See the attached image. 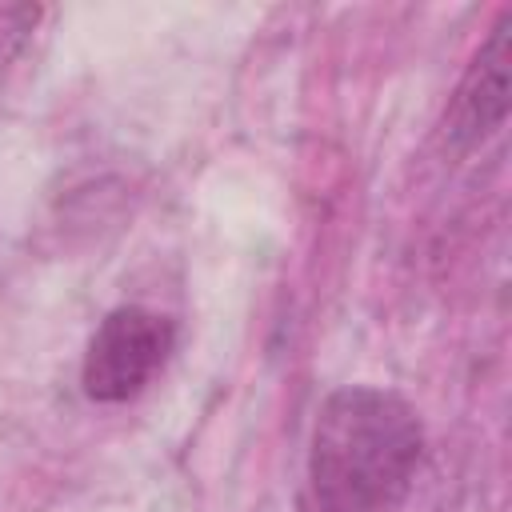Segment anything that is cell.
<instances>
[{"label":"cell","mask_w":512,"mask_h":512,"mask_svg":"<svg viewBox=\"0 0 512 512\" xmlns=\"http://www.w3.org/2000/svg\"><path fill=\"white\" fill-rule=\"evenodd\" d=\"M424 452L412 404L388 388H336L312 424L300 512H400Z\"/></svg>","instance_id":"1"},{"label":"cell","mask_w":512,"mask_h":512,"mask_svg":"<svg viewBox=\"0 0 512 512\" xmlns=\"http://www.w3.org/2000/svg\"><path fill=\"white\" fill-rule=\"evenodd\" d=\"M176 348V324L164 312L128 304L112 308L88 340L80 384L96 404H120L144 392Z\"/></svg>","instance_id":"2"},{"label":"cell","mask_w":512,"mask_h":512,"mask_svg":"<svg viewBox=\"0 0 512 512\" xmlns=\"http://www.w3.org/2000/svg\"><path fill=\"white\" fill-rule=\"evenodd\" d=\"M508 32H512V12H500L496 28L472 56V64L448 104L444 132L456 148H476L508 116Z\"/></svg>","instance_id":"3"}]
</instances>
